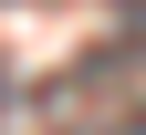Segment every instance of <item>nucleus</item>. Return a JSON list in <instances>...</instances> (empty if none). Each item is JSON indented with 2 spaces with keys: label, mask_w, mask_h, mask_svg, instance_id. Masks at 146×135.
Returning a JSON list of instances; mask_svg holds the SVG:
<instances>
[{
  "label": "nucleus",
  "mask_w": 146,
  "mask_h": 135,
  "mask_svg": "<svg viewBox=\"0 0 146 135\" xmlns=\"http://www.w3.org/2000/svg\"><path fill=\"white\" fill-rule=\"evenodd\" d=\"M0 104H11V73H0Z\"/></svg>",
  "instance_id": "obj_2"
},
{
  "label": "nucleus",
  "mask_w": 146,
  "mask_h": 135,
  "mask_svg": "<svg viewBox=\"0 0 146 135\" xmlns=\"http://www.w3.org/2000/svg\"><path fill=\"white\" fill-rule=\"evenodd\" d=\"M125 21H136V42H146V0H125Z\"/></svg>",
  "instance_id": "obj_1"
}]
</instances>
